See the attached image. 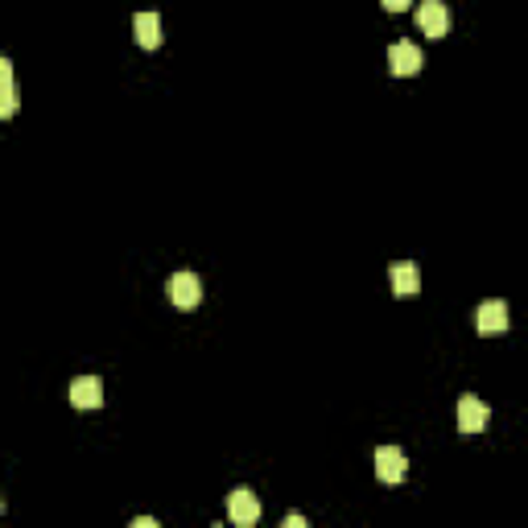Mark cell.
<instances>
[{
    "label": "cell",
    "instance_id": "5b68a950",
    "mask_svg": "<svg viewBox=\"0 0 528 528\" xmlns=\"http://www.w3.org/2000/svg\"><path fill=\"white\" fill-rule=\"evenodd\" d=\"M487 417H491V409H487L479 397H463V400H458V430H463V433H483L487 430Z\"/></svg>",
    "mask_w": 528,
    "mask_h": 528
},
{
    "label": "cell",
    "instance_id": "8fae6325",
    "mask_svg": "<svg viewBox=\"0 0 528 528\" xmlns=\"http://www.w3.org/2000/svg\"><path fill=\"white\" fill-rule=\"evenodd\" d=\"M17 112V83H13V63L0 58V116Z\"/></svg>",
    "mask_w": 528,
    "mask_h": 528
},
{
    "label": "cell",
    "instance_id": "9c48e42d",
    "mask_svg": "<svg viewBox=\"0 0 528 528\" xmlns=\"http://www.w3.org/2000/svg\"><path fill=\"white\" fill-rule=\"evenodd\" d=\"M389 281H392V289H397V298H413V293L421 289V272L409 260H397L389 269Z\"/></svg>",
    "mask_w": 528,
    "mask_h": 528
},
{
    "label": "cell",
    "instance_id": "6da1fadb",
    "mask_svg": "<svg viewBox=\"0 0 528 528\" xmlns=\"http://www.w3.org/2000/svg\"><path fill=\"white\" fill-rule=\"evenodd\" d=\"M227 516H231V524L252 528L260 520V499L252 496L248 487H236V491L227 496Z\"/></svg>",
    "mask_w": 528,
    "mask_h": 528
},
{
    "label": "cell",
    "instance_id": "3957f363",
    "mask_svg": "<svg viewBox=\"0 0 528 528\" xmlns=\"http://www.w3.org/2000/svg\"><path fill=\"white\" fill-rule=\"evenodd\" d=\"M376 474H380V483H400V479L409 474L405 450H397V446H380L376 450Z\"/></svg>",
    "mask_w": 528,
    "mask_h": 528
},
{
    "label": "cell",
    "instance_id": "30bf717a",
    "mask_svg": "<svg viewBox=\"0 0 528 528\" xmlns=\"http://www.w3.org/2000/svg\"><path fill=\"white\" fill-rule=\"evenodd\" d=\"M132 29H137V42L145 46V50H157V46H162V17H157V13H137Z\"/></svg>",
    "mask_w": 528,
    "mask_h": 528
},
{
    "label": "cell",
    "instance_id": "ba28073f",
    "mask_svg": "<svg viewBox=\"0 0 528 528\" xmlns=\"http://www.w3.org/2000/svg\"><path fill=\"white\" fill-rule=\"evenodd\" d=\"M474 323H479V334L496 339V334L507 331V306L504 302H483L479 314H474Z\"/></svg>",
    "mask_w": 528,
    "mask_h": 528
},
{
    "label": "cell",
    "instance_id": "7a4b0ae2",
    "mask_svg": "<svg viewBox=\"0 0 528 528\" xmlns=\"http://www.w3.org/2000/svg\"><path fill=\"white\" fill-rule=\"evenodd\" d=\"M170 302L178 306V310H195V306L203 302V281H198L195 272H173L170 277Z\"/></svg>",
    "mask_w": 528,
    "mask_h": 528
},
{
    "label": "cell",
    "instance_id": "7c38bea8",
    "mask_svg": "<svg viewBox=\"0 0 528 528\" xmlns=\"http://www.w3.org/2000/svg\"><path fill=\"white\" fill-rule=\"evenodd\" d=\"M380 4H384V9H389V13H400V9H409L413 0H380Z\"/></svg>",
    "mask_w": 528,
    "mask_h": 528
},
{
    "label": "cell",
    "instance_id": "52a82bcc",
    "mask_svg": "<svg viewBox=\"0 0 528 528\" xmlns=\"http://www.w3.org/2000/svg\"><path fill=\"white\" fill-rule=\"evenodd\" d=\"M71 405H75V409H99V405H104V384H99V376H79L75 384H71Z\"/></svg>",
    "mask_w": 528,
    "mask_h": 528
},
{
    "label": "cell",
    "instance_id": "5bb4252c",
    "mask_svg": "<svg viewBox=\"0 0 528 528\" xmlns=\"http://www.w3.org/2000/svg\"><path fill=\"white\" fill-rule=\"evenodd\" d=\"M132 528H157V520H153V516H137V520H132Z\"/></svg>",
    "mask_w": 528,
    "mask_h": 528
},
{
    "label": "cell",
    "instance_id": "277c9868",
    "mask_svg": "<svg viewBox=\"0 0 528 528\" xmlns=\"http://www.w3.org/2000/svg\"><path fill=\"white\" fill-rule=\"evenodd\" d=\"M389 71L400 79H409L421 71V50L413 42H392L389 46Z\"/></svg>",
    "mask_w": 528,
    "mask_h": 528
},
{
    "label": "cell",
    "instance_id": "8992f818",
    "mask_svg": "<svg viewBox=\"0 0 528 528\" xmlns=\"http://www.w3.org/2000/svg\"><path fill=\"white\" fill-rule=\"evenodd\" d=\"M417 25L430 33V38H446V29H450V13H446L442 0H425V4H421Z\"/></svg>",
    "mask_w": 528,
    "mask_h": 528
},
{
    "label": "cell",
    "instance_id": "4fadbf2b",
    "mask_svg": "<svg viewBox=\"0 0 528 528\" xmlns=\"http://www.w3.org/2000/svg\"><path fill=\"white\" fill-rule=\"evenodd\" d=\"M285 528H306V516H298V512H289V516H285Z\"/></svg>",
    "mask_w": 528,
    "mask_h": 528
}]
</instances>
